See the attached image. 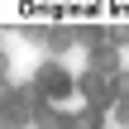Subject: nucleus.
I'll list each match as a JSON object with an SVG mask.
<instances>
[{
  "label": "nucleus",
  "mask_w": 129,
  "mask_h": 129,
  "mask_svg": "<svg viewBox=\"0 0 129 129\" xmlns=\"http://www.w3.org/2000/svg\"><path fill=\"white\" fill-rule=\"evenodd\" d=\"M38 77H43V86H48V91H53V96H62V91H67V86H72V81H67V72H62V67H43V72H38Z\"/></svg>",
  "instance_id": "nucleus-1"
}]
</instances>
